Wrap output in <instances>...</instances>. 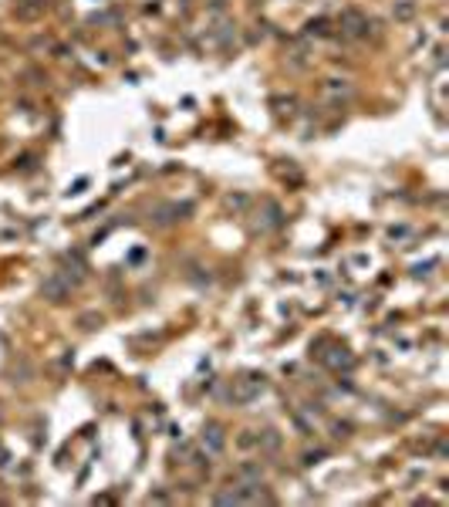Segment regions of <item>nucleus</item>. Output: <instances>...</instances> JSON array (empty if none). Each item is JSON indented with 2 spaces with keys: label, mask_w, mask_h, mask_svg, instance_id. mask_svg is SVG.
Here are the masks:
<instances>
[{
  "label": "nucleus",
  "mask_w": 449,
  "mask_h": 507,
  "mask_svg": "<svg viewBox=\"0 0 449 507\" xmlns=\"http://www.w3.org/2000/svg\"><path fill=\"white\" fill-rule=\"evenodd\" d=\"M263 389H267L263 376H243V379L237 382V392H233V399H237V403H250V399H257Z\"/></svg>",
  "instance_id": "nucleus-1"
},
{
  "label": "nucleus",
  "mask_w": 449,
  "mask_h": 507,
  "mask_svg": "<svg viewBox=\"0 0 449 507\" xmlns=\"http://www.w3.org/2000/svg\"><path fill=\"white\" fill-rule=\"evenodd\" d=\"M41 291H44V298H48V301H64V298L71 294V281H61V278H48Z\"/></svg>",
  "instance_id": "nucleus-2"
},
{
  "label": "nucleus",
  "mask_w": 449,
  "mask_h": 507,
  "mask_svg": "<svg viewBox=\"0 0 449 507\" xmlns=\"http://www.w3.org/2000/svg\"><path fill=\"white\" fill-rule=\"evenodd\" d=\"M223 430H220V426H217V423H210V426H206V430H203V446H206V450H210V453H220V450H223Z\"/></svg>",
  "instance_id": "nucleus-3"
},
{
  "label": "nucleus",
  "mask_w": 449,
  "mask_h": 507,
  "mask_svg": "<svg viewBox=\"0 0 449 507\" xmlns=\"http://www.w3.org/2000/svg\"><path fill=\"white\" fill-rule=\"evenodd\" d=\"M341 24H345V31L352 34V37H365V34H368V21H365L361 14H345Z\"/></svg>",
  "instance_id": "nucleus-4"
},
{
  "label": "nucleus",
  "mask_w": 449,
  "mask_h": 507,
  "mask_svg": "<svg viewBox=\"0 0 449 507\" xmlns=\"http://www.w3.org/2000/svg\"><path fill=\"white\" fill-rule=\"evenodd\" d=\"M237 474L243 477L247 484H260V480H263V467H257V463H240Z\"/></svg>",
  "instance_id": "nucleus-5"
},
{
  "label": "nucleus",
  "mask_w": 449,
  "mask_h": 507,
  "mask_svg": "<svg viewBox=\"0 0 449 507\" xmlns=\"http://www.w3.org/2000/svg\"><path fill=\"white\" fill-rule=\"evenodd\" d=\"M257 446H263V450H277V446H281V437H277L274 430H263V433L257 437Z\"/></svg>",
  "instance_id": "nucleus-6"
}]
</instances>
